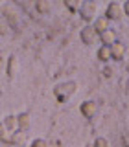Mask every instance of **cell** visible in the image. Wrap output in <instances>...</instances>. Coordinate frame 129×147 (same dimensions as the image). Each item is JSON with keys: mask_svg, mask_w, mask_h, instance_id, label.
I'll return each instance as SVG.
<instances>
[{"mask_svg": "<svg viewBox=\"0 0 129 147\" xmlns=\"http://www.w3.org/2000/svg\"><path fill=\"white\" fill-rule=\"evenodd\" d=\"M77 11H79L83 20H85L87 24H90L96 18V15H98V6H96V2H92V0H83Z\"/></svg>", "mask_w": 129, "mask_h": 147, "instance_id": "6da1fadb", "label": "cell"}, {"mask_svg": "<svg viewBox=\"0 0 129 147\" xmlns=\"http://www.w3.org/2000/svg\"><path fill=\"white\" fill-rule=\"evenodd\" d=\"M107 20H122L124 17H126V13H124L122 9V4L120 2H111L107 9H105V15H103Z\"/></svg>", "mask_w": 129, "mask_h": 147, "instance_id": "7a4b0ae2", "label": "cell"}, {"mask_svg": "<svg viewBox=\"0 0 129 147\" xmlns=\"http://www.w3.org/2000/svg\"><path fill=\"white\" fill-rule=\"evenodd\" d=\"M109 50H111V61H122V59L126 57V52H127L126 44L118 39L109 46Z\"/></svg>", "mask_w": 129, "mask_h": 147, "instance_id": "3957f363", "label": "cell"}, {"mask_svg": "<svg viewBox=\"0 0 129 147\" xmlns=\"http://www.w3.org/2000/svg\"><path fill=\"white\" fill-rule=\"evenodd\" d=\"M79 39H81V42H83V44L92 46V44H96V42H98V33L94 31V28H92L90 24H87V26L81 30Z\"/></svg>", "mask_w": 129, "mask_h": 147, "instance_id": "277c9868", "label": "cell"}, {"mask_svg": "<svg viewBox=\"0 0 129 147\" xmlns=\"http://www.w3.org/2000/svg\"><path fill=\"white\" fill-rule=\"evenodd\" d=\"M79 112L85 118H94L96 112H98V103H96V101H92V99L83 101V103L79 105Z\"/></svg>", "mask_w": 129, "mask_h": 147, "instance_id": "5b68a950", "label": "cell"}, {"mask_svg": "<svg viewBox=\"0 0 129 147\" xmlns=\"http://www.w3.org/2000/svg\"><path fill=\"white\" fill-rule=\"evenodd\" d=\"M98 40H101V44H105V46H111L116 40V31L107 28V30H103L101 33H98Z\"/></svg>", "mask_w": 129, "mask_h": 147, "instance_id": "8992f818", "label": "cell"}, {"mask_svg": "<svg viewBox=\"0 0 129 147\" xmlns=\"http://www.w3.org/2000/svg\"><path fill=\"white\" fill-rule=\"evenodd\" d=\"M17 70H18V59L15 55H11V57L7 59V66H6V74L9 79H13V77L17 76Z\"/></svg>", "mask_w": 129, "mask_h": 147, "instance_id": "52a82bcc", "label": "cell"}, {"mask_svg": "<svg viewBox=\"0 0 129 147\" xmlns=\"http://www.w3.org/2000/svg\"><path fill=\"white\" fill-rule=\"evenodd\" d=\"M109 22H111V20H107L105 17H96L94 20H92V24H90V26L94 28L96 33H101L103 30H107V28H109Z\"/></svg>", "mask_w": 129, "mask_h": 147, "instance_id": "ba28073f", "label": "cell"}, {"mask_svg": "<svg viewBox=\"0 0 129 147\" xmlns=\"http://www.w3.org/2000/svg\"><path fill=\"white\" fill-rule=\"evenodd\" d=\"M30 123H31V119H30V114L28 112H22V114L17 116V129L18 131H28V129H30Z\"/></svg>", "mask_w": 129, "mask_h": 147, "instance_id": "9c48e42d", "label": "cell"}, {"mask_svg": "<svg viewBox=\"0 0 129 147\" xmlns=\"http://www.w3.org/2000/svg\"><path fill=\"white\" fill-rule=\"evenodd\" d=\"M50 9H52L50 0H35V11L39 13V15H48Z\"/></svg>", "mask_w": 129, "mask_h": 147, "instance_id": "30bf717a", "label": "cell"}, {"mask_svg": "<svg viewBox=\"0 0 129 147\" xmlns=\"http://www.w3.org/2000/svg\"><path fill=\"white\" fill-rule=\"evenodd\" d=\"M22 142H24V131H18V129H15V131L9 134V142L7 144H13V145H20Z\"/></svg>", "mask_w": 129, "mask_h": 147, "instance_id": "8fae6325", "label": "cell"}, {"mask_svg": "<svg viewBox=\"0 0 129 147\" xmlns=\"http://www.w3.org/2000/svg\"><path fill=\"white\" fill-rule=\"evenodd\" d=\"M98 59H100L101 63H109L111 61V50H109V46L101 44L100 48H98Z\"/></svg>", "mask_w": 129, "mask_h": 147, "instance_id": "7c38bea8", "label": "cell"}, {"mask_svg": "<svg viewBox=\"0 0 129 147\" xmlns=\"http://www.w3.org/2000/svg\"><path fill=\"white\" fill-rule=\"evenodd\" d=\"M11 31V24L7 22V18L4 15H0V37H6Z\"/></svg>", "mask_w": 129, "mask_h": 147, "instance_id": "4fadbf2b", "label": "cell"}, {"mask_svg": "<svg viewBox=\"0 0 129 147\" xmlns=\"http://www.w3.org/2000/svg\"><path fill=\"white\" fill-rule=\"evenodd\" d=\"M4 125H6V129L9 132H13L17 129V116H13V114H9V116H6V119H4Z\"/></svg>", "mask_w": 129, "mask_h": 147, "instance_id": "5bb4252c", "label": "cell"}, {"mask_svg": "<svg viewBox=\"0 0 129 147\" xmlns=\"http://www.w3.org/2000/svg\"><path fill=\"white\" fill-rule=\"evenodd\" d=\"M64 6L68 7V11L76 13L77 9H79V6H81V2H79V0H64Z\"/></svg>", "mask_w": 129, "mask_h": 147, "instance_id": "9a60e30c", "label": "cell"}, {"mask_svg": "<svg viewBox=\"0 0 129 147\" xmlns=\"http://www.w3.org/2000/svg\"><path fill=\"white\" fill-rule=\"evenodd\" d=\"M9 134H11V132L6 129V125H4V123H0V142L7 144V142H9Z\"/></svg>", "mask_w": 129, "mask_h": 147, "instance_id": "2e32d148", "label": "cell"}, {"mask_svg": "<svg viewBox=\"0 0 129 147\" xmlns=\"http://www.w3.org/2000/svg\"><path fill=\"white\" fill-rule=\"evenodd\" d=\"M94 147H111V142L105 136H98L94 140Z\"/></svg>", "mask_w": 129, "mask_h": 147, "instance_id": "e0dca14e", "label": "cell"}, {"mask_svg": "<svg viewBox=\"0 0 129 147\" xmlns=\"http://www.w3.org/2000/svg\"><path fill=\"white\" fill-rule=\"evenodd\" d=\"M30 147H48V142L43 140V138H35V140L30 144Z\"/></svg>", "mask_w": 129, "mask_h": 147, "instance_id": "ac0fdd59", "label": "cell"}, {"mask_svg": "<svg viewBox=\"0 0 129 147\" xmlns=\"http://www.w3.org/2000/svg\"><path fill=\"white\" fill-rule=\"evenodd\" d=\"M101 74H103L105 79H111V77L114 76V70H113V66H109V64H107V66L103 68V72H101Z\"/></svg>", "mask_w": 129, "mask_h": 147, "instance_id": "d6986e66", "label": "cell"}, {"mask_svg": "<svg viewBox=\"0 0 129 147\" xmlns=\"http://www.w3.org/2000/svg\"><path fill=\"white\" fill-rule=\"evenodd\" d=\"M13 2H15V4H18V6H22V4H24V0H13Z\"/></svg>", "mask_w": 129, "mask_h": 147, "instance_id": "ffe728a7", "label": "cell"}, {"mask_svg": "<svg viewBox=\"0 0 129 147\" xmlns=\"http://www.w3.org/2000/svg\"><path fill=\"white\" fill-rule=\"evenodd\" d=\"M92 2H94V0H92Z\"/></svg>", "mask_w": 129, "mask_h": 147, "instance_id": "44dd1931", "label": "cell"}]
</instances>
